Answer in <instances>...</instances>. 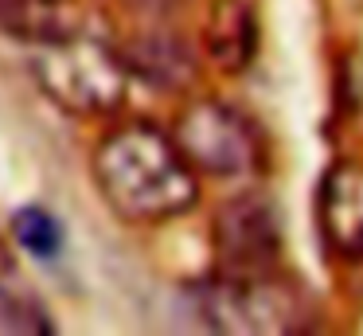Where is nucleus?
<instances>
[{
	"label": "nucleus",
	"instance_id": "obj_1",
	"mask_svg": "<svg viewBox=\"0 0 363 336\" xmlns=\"http://www.w3.org/2000/svg\"><path fill=\"white\" fill-rule=\"evenodd\" d=\"M94 184L129 223L180 219L199 203V168L180 141L152 121H121L94 148Z\"/></svg>",
	"mask_w": 363,
	"mask_h": 336
},
{
	"label": "nucleus",
	"instance_id": "obj_2",
	"mask_svg": "<svg viewBox=\"0 0 363 336\" xmlns=\"http://www.w3.org/2000/svg\"><path fill=\"white\" fill-rule=\"evenodd\" d=\"M32 75L55 106L79 117L118 109L129 82L121 47H110L106 39L86 36L82 28L63 39H51V43H35Z\"/></svg>",
	"mask_w": 363,
	"mask_h": 336
},
{
	"label": "nucleus",
	"instance_id": "obj_3",
	"mask_svg": "<svg viewBox=\"0 0 363 336\" xmlns=\"http://www.w3.org/2000/svg\"><path fill=\"white\" fill-rule=\"evenodd\" d=\"M196 313L215 332H305L313 309L305 293L281 273L227 278L215 273L196 289Z\"/></svg>",
	"mask_w": 363,
	"mask_h": 336
},
{
	"label": "nucleus",
	"instance_id": "obj_4",
	"mask_svg": "<svg viewBox=\"0 0 363 336\" xmlns=\"http://www.w3.org/2000/svg\"><path fill=\"white\" fill-rule=\"evenodd\" d=\"M172 137L180 141L188 161L203 176H219V180L254 176L262 168V153H266V141H262L258 125L238 106L219 102V98L191 102L176 117Z\"/></svg>",
	"mask_w": 363,
	"mask_h": 336
},
{
	"label": "nucleus",
	"instance_id": "obj_5",
	"mask_svg": "<svg viewBox=\"0 0 363 336\" xmlns=\"http://www.w3.org/2000/svg\"><path fill=\"white\" fill-rule=\"evenodd\" d=\"M215 273L227 278H262L281 273V227L266 195L246 192L227 200L211 223Z\"/></svg>",
	"mask_w": 363,
	"mask_h": 336
},
{
	"label": "nucleus",
	"instance_id": "obj_6",
	"mask_svg": "<svg viewBox=\"0 0 363 336\" xmlns=\"http://www.w3.org/2000/svg\"><path fill=\"white\" fill-rule=\"evenodd\" d=\"M320 234L340 262H363V164L340 161L324 172Z\"/></svg>",
	"mask_w": 363,
	"mask_h": 336
},
{
	"label": "nucleus",
	"instance_id": "obj_7",
	"mask_svg": "<svg viewBox=\"0 0 363 336\" xmlns=\"http://www.w3.org/2000/svg\"><path fill=\"white\" fill-rule=\"evenodd\" d=\"M121 59H125L129 75L145 78L157 90H184V86L196 78V51L191 43L172 28H145L121 47Z\"/></svg>",
	"mask_w": 363,
	"mask_h": 336
},
{
	"label": "nucleus",
	"instance_id": "obj_8",
	"mask_svg": "<svg viewBox=\"0 0 363 336\" xmlns=\"http://www.w3.org/2000/svg\"><path fill=\"white\" fill-rule=\"evenodd\" d=\"M203 51L227 75H238L258 55V8L254 0H215L203 23Z\"/></svg>",
	"mask_w": 363,
	"mask_h": 336
},
{
	"label": "nucleus",
	"instance_id": "obj_9",
	"mask_svg": "<svg viewBox=\"0 0 363 336\" xmlns=\"http://www.w3.org/2000/svg\"><path fill=\"white\" fill-rule=\"evenodd\" d=\"M0 28L28 43H51L79 31L67 0H0Z\"/></svg>",
	"mask_w": 363,
	"mask_h": 336
},
{
	"label": "nucleus",
	"instance_id": "obj_10",
	"mask_svg": "<svg viewBox=\"0 0 363 336\" xmlns=\"http://www.w3.org/2000/svg\"><path fill=\"white\" fill-rule=\"evenodd\" d=\"M0 320L16 332H51V317L35 301L32 286L20 278V266L0 250Z\"/></svg>",
	"mask_w": 363,
	"mask_h": 336
},
{
	"label": "nucleus",
	"instance_id": "obj_11",
	"mask_svg": "<svg viewBox=\"0 0 363 336\" xmlns=\"http://www.w3.org/2000/svg\"><path fill=\"white\" fill-rule=\"evenodd\" d=\"M12 234H16V242L24 250H32L35 258H55L59 246H63V227H59V219L51 215L48 207H40V203H28V207H20L16 215H12Z\"/></svg>",
	"mask_w": 363,
	"mask_h": 336
}]
</instances>
